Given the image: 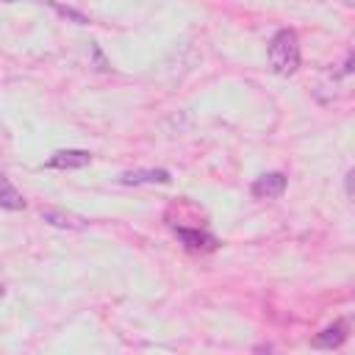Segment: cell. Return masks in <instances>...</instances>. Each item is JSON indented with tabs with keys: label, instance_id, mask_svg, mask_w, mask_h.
<instances>
[{
	"label": "cell",
	"instance_id": "cell-1",
	"mask_svg": "<svg viewBox=\"0 0 355 355\" xmlns=\"http://www.w3.org/2000/svg\"><path fill=\"white\" fill-rule=\"evenodd\" d=\"M269 61L277 75H291L300 67V42L297 33L288 28H280L269 42Z\"/></svg>",
	"mask_w": 355,
	"mask_h": 355
},
{
	"label": "cell",
	"instance_id": "cell-2",
	"mask_svg": "<svg viewBox=\"0 0 355 355\" xmlns=\"http://www.w3.org/2000/svg\"><path fill=\"white\" fill-rule=\"evenodd\" d=\"M286 183H288V178L283 172H266V175H261L252 183V197H258V200H275V197H280L286 191Z\"/></svg>",
	"mask_w": 355,
	"mask_h": 355
},
{
	"label": "cell",
	"instance_id": "cell-3",
	"mask_svg": "<svg viewBox=\"0 0 355 355\" xmlns=\"http://www.w3.org/2000/svg\"><path fill=\"white\" fill-rule=\"evenodd\" d=\"M92 164V153L86 150H58L47 158L50 169H83Z\"/></svg>",
	"mask_w": 355,
	"mask_h": 355
},
{
	"label": "cell",
	"instance_id": "cell-4",
	"mask_svg": "<svg viewBox=\"0 0 355 355\" xmlns=\"http://www.w3.org/2000/svg\"><path fill=\"white\" fill-rule=\"evenodd\" d=\"M172 175L166 169H130L119 175V183L125 186H141V183H169Z\"/></svg>",
	"mask_w": 355,
	"mask_h": 355
},
{
	"label": "cell",
	"instance_id": "cell-5",
	"mask_svg": "<svg viewBox=\"0 0 355 355\" xmlns=\"http://www.w3.org/2000/svg\"><path fill=\"white\" fill-rule=\"evenodd\" d=\"M344 338H347V324H344V322H336V324L324 327L322 333H316V336L311 338V344H313L316 349H336V347L344 344Z\"/></svg>",
	"mask_w": 355,
	"mask_h": 355
},
{
	"label": "cell",
	"instance_id": "cell-6",
	"mask_svg": "<svg viewBox=\"0 0 355 355\" xmlns=\"http://www.w3.org/2000/svg\"><path fill=\"white\" fill-rule=\"evenodd\" d=\"M178 239L189 247V250H214L216 247V239L211 233H202V230H189V227H175Z\"/></svg>",
	"mask_w": 355,
	"mask_h": 355
},
{
	"label": "cell",
	"instance_id": "cell-7",
	"mask_svg": "<svg viewBox=\"0 0 355 355\" xmlns=\"http://www.w3.org/2000/svg\"><path fill=\"white\" fill-rule=\"evenodd\" d=\"M0 205L8 211H22L25 208V197L17 191V186L0 172Z\"/></svg>",
	"mask_w": 355,
	"mask_h": 355
},
{
	"label": "cell",
	"instance_id": "cell-8",
	"mask_svg": "<svg viewBox=\"0 0 355 355\" xmlns=\"http://www.w3.org/2000/svg\"><path fill=\"white\" fill-rule=\"evenodd\" d=\"M42 219L50 222V225H55V227H83L78 219H69V216H64L58 211H42Z\"/></svg>",
	"mask_w": 355,
	"mask_h": 355
},
{
	"label": "cell",
	"instance_id": "cell-9",
	"mask_svg": "<svg viewBox=\"0 0 355 355\" xmlns=\"http://www.w3.org/2000/svg\"><path fill=\"white\" fill-rule=\"evenodd\" d=\"M3 3H17V0H3Z\"/></svg>",
	"mask_w": 355,
	"mask_h": 355
},
{
	"label": "cell",
	"instance_id": "cell-10",
	"mask_svg": "<svg viewBox=\"0 0 355 355\" xmlns=\"http://www.w3.org/2000/svg\"><path fill=\"white\" fill-rule=\"evenodd\" d=\"M0 297H3V288H0Z\"/></svg>",
	"mask_w": 355,
	"mask_h": 355
},
{
	"label": "cell",
	"instance_id": "cell-11",
	"mask_svg": "<svg viewBox=\"0 0 355 355\" xmlns=\"http://www.w3.org/2000/svg\"><path fill=\"white\" fill-rule=\"evenodd\" d=\"M344 3H349V0H344Z\"/></svg>",
	"mask_w": 355,
	"mask_h": 355
}]
</instances>
